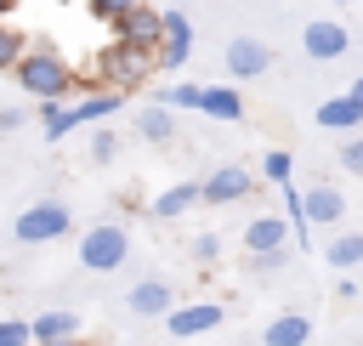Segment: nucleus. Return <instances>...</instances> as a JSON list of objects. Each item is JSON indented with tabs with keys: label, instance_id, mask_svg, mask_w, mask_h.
I'll use <instances>...</instances> for the list:
<instances>
[{
	"label": "nucleus",
	"instance_id": "nucleus-1",
	"mask_svg": "<svg viewBox=\"0 0 363 346\" xmlns=\"http://www.w3.org/2000/svg\"><path fill=\"white\" fill-rule=\"evenodd\" d=\"M11 74H17V85H23L34 102H68V96L85 85V79L74 74V62H68V57H62L51 40H34Z\"/></svg>",
	"mask_w": 363,
	"mask_h": 346
},
{
	"label": "nucleus",
	"instance_id": "nucleus-2",
	"mask_svg": "<svg viewBox=\"0 0 363 346\" xmlns=\"http://www.w3.org/2000/svg\"><path fill=\"white\" fill-rule=\"evenodd\" d=\"M147 74H153V57L147 51H130V45H102V57H96V68H91V85H102V91H136V85H147Z\"/></svg>",
	"mask_w": 363,
	"mask_h": 346
},
{
	"label": "nucleus",
	"instance_id": "nucleus-3",
	"mask_svg": "<svg viewBox=\"0 0 363 346\" xmlns=\"http://www.w3.org/2000/svg\"><path fill=\"white\" fill-rule=\"evenodd\" d=\"M125 255H130L125 221H96L79 233V267L85 272H113V267H125Z\"/></svg>",
	"mask_w": 363,
	"mask_h": 346
},
{
	"label": "nucleus",
	"instance_id": "nucleus-4",
	"mask_svg": "<svg viewBox=\"0 0 363 346\" xmlns=\"http://www.w3.org/2000/svg\"><path fill=\"white\" fill-rule=\"evenodd\" d=\"M68 227H74V210H68L62 199H40V204H28V210L11 221L17 244H57V238H68Z\"/></svg>",
	"mask_w": 363,
	"mask_h": 346
},
{
	"label": "nucleus",
	"instance_id": "nucleus-5",
	"mask_svg": "<svg viewBox=\"0 0 363 346\" xmlns=\"http://www.w3.org/2000/svg\"><path fill=\"white\" fill-rule=\"evenodd\" d=\"M193 57V23L182 6H159V51H153V68L176 74L182 62Z\"/></svg>",
	"mask_w": 363,
	"mask_h": 346
},
{
	"label": "nucleus",
	"instance_id": "nucleus-6",
	"mask_svg": "<svg viewBox=\"0 0 363 346\" xmlns=\"http://www.w3.org/2000/svg\"><path fill=\"white\" fill-rule=\"evenodd\" d=\"M108 28H113V45H130V51H147V57L159 51V6H147V0L130 6V11H125L119 23H108Z\"/></svg>",
	"mask_w": 363,
	"mask_h": 346
},
{
	"label": "nucleus",
	"instance_id": "nucleus-7",
	"mask_svg": "<svg viewBox=\"0 0 363 346\" xmlns=\"http://www.w3.org/2000/svg\"><path fill=\"white\" fill-rule=\"evenodd\" d=\"M221 62H227V79H255V74L272 68V45L255 40V34H233L227 51H221Z\"/></svg>",
	"mask_w": 363,
	"mask_h": 346
},
{
	"label": "nucleus",
	"instance_id": "nucleus-8",
	"mask_svg": "<svg viewBox=\"0 0 363 346\" xmlns=\"http://www.w3.org/2000/svg\"><path fill=\"white\" fill-rule=\"evenodd\" d=\"M250 187H255L250 164H221L199 182V204H238V199H250Z\"/></svg>",
	"mask_w": 363,
	"mask_h": 346
},
{
	"label": "nucleus",
	"instance_id": "nucleus-9",
	"mask_svg": "<svg viewBox=\"0 0 363 346\" xmlns=\"http://www.w3.org/2000/svg\"><path fill=\"white\" fill-rule=\"evenodd\" d=\"M346 45H352V34H346V23H335V17H312V23L301 28V51H306L312 62H335V57H346Z\"/></svg>",
	"mask_w": 363,
	"mask_h": 346
},
{
	"label": "nucleus",
	"instance_id": "nucleus-10",
	"mask_svg": "<svg viewBox=\"0 0 363 346\" xmlns=\"http://www.w3.org/2000/svg\"><path fill=\"white\" fill-rule=\"evenodd\" d=\"M221 318H227L221 301H187V306H170V312H164V329H170L176 340H193V335H210Z\"/></svg>",
	"mask_w": 363,
	"mask_h": 346
},
{
	"label": "nucleus",
	"instance_id": "nucleus-11",
	"mask_svg": "<svg viewBox=\"0 0 363 346\" xmlns=\"http://www.w3.org/2000/svg\"><path fill=\"white\" fill-rule=\"evenodd\" d=\"M119 108H125L119 91H85V96H74V102H68V136H74L79 125H102V119H113Z\"/></svg>",
	"mask_w": 363,
	"mask_h": 346
},
{
	"label": "nucleus",
	"instance_id": "nucleus-12",
	"mask_svg": "<svg viewBox=\"0 0 363 346\" xmlns=\"http://www.w3.org/2000/svg\"><path fill=\"white\" fill-rule=\"evenodd\" d=\"M301 204H306V227H335V233H340V221H346V199H340V187L318 182V187L301 193Z\"/></svg>",
	"mask_w": 363,
	"mask_h": 346
},
{
	"label": "nucleus",
	"instance_id": "nucleus-13",
	"mask_svg": "<svg viewBox=\"0 0 363 346\" xmlns=\"http://www.w3.org/2000/svg\"><path fill=\"white\" fill-rule=\"evenodd\" d=\"M267 250H289V221L284 216H250L244 221V255H267Z\"/></svg>",
	"mask_w": 363,
	"mask_h": 346
},
{
	"label": "nucleus",
	"instance_id": "nucleus-14",
	"mask_svg": "<svg viewBox=\"0 0 363 346\" xmlns=\"http://www.w3.org/2000/svg\"><path fill=\"white\" fill-rule=\"evenodd\" d=\"M125 306H130L136 318H164V312L176 306V289H170L164 278H142V284H130Z\"/></svg>",
	"mask_w": 363,
	"mask_h": 346
},
{
	"label": "nucleus",
	"instance_id": "nucleus-15",
	"mask_svg": "<svg viewBox=\"0 0 363 346\" xmlns=\"http://www.w3.org/2000/svg\"><path fill=\"white\" fill-rule=\"evenodd\" d=\"M199 113H204V119H221V125H238V119H244V96H238V85H204Z\"/></svg>",
	"mask_w": 363,
	"mask_h": 346
},
{
	"label": "nucleus",
	"instance_id": "nucleus-16",
	"mask_svg": "<svg viewBox=\"0 0 363 346\" xmlns=\"http://www.w3.org/2000/svg\"><path fill=\"white\" fill-rule=\"evenodd\" d=\"M199 204V182H176V187H164V193H153V204H147V216L153 221H176V216H187Z\"/></svg>",
	"mask_w": 363,
	"mask_h": 346
},
{
	"label": "nucleus",
	"instance_id": "nucleus-17",
	"mask_svg": "<svg viewBox=\"0 0 363 346\" xmlns=\"http://www.w3.org/2000/svg\"><path fill=\"white\" fill-rule=\"evenodd\" d=\"M28 335H34V346H45V340H79V312H40V318H28Z\"/></svg>",
	"mask_w": 363,
	"mask_h": 346
},
{
	"label": "nucleus",
	"instance_id": "nucleus-18",
	"mask_svg": "<svg viewBox=\"0 0 363 346\" xmlns=\"http://www.w3.org/2000/svg\"><path fill=\"white\" fill-rule=\"evenodd\" d=\"M306 335H312V318L306 312H278L261 329V346H306Z\"/></svg>",
	"mask_w": 363,
	"mask_h": 346
},
{
	"label": "nucleus",
	"instance_id": "nucleus-19",
	"mask_svg": "<svg viewBox=\"0 0 363 346\" xmlns=\"http://www.w3.org/2000/svg\"><path fill=\"white\" fill-rule=\"evenodd\" d=\"M318 125H323V130H363V108L340 91V96L318 102Z\"/></svg>",
	"mask_w": 363,
	"mask_h": 346
},
{
	"label": "nucleus",
	"instance_id": "nucleus-20",
	"mask_svg": "<svg viewBox=\"0 0 363 346\" xmlns=\"http://www.w3.org/2000/svg\"><path fill=\"white\" fill-rule=\"evenodd\" d=\"M136 130H142V142H170V136H176V113L142 102V108H136Z\"/></svg>",
	"mask_w": 363,
	"mask_h": 346
},
{
	"label": "nucleus",
	"instance_id": "nucleus-21",
	"mask_svg": "<svg viewBox=\"0 0 363 346\" xmlns=\"http://www.w3.org/2000/svg\"><path fill=\"white\" fill-rule=\"evenodd\" d=\"M323 261H329L335 272H340V267H363V233H352V227L335 233V238L323 244Z\"/></svg>",
	"mask_w": 363,
	"mask_h": 346
},
{
	"label": "nucleus",
	"instance_id": "nucleus-22",
	"mask_svg": "<svg viewBox=\"0 0 363 346\" xmlns=\"http://www.w3.org/2000/svg\"><path fill=\"white\" fill-rule=\"evenodd\" d=\"M147 102H153V108H170V113H176V108H199V102H204V85H153Z\"/></svg>",
	"mask_w": 363,
	"mask_h": 346
},
{
	"label": "nucleus",
	"instance_id": "nucleus-23",
	"mask_svg": "<svg viewBox=\"0 0 363 346\" xmlns=\"http://www.w3.org/2000/svg\"><path fill=\"white\" fill-rule=\"evenodd\" d=\"M278 199H284V221H289V233H295V250H306V238H312V227H306V204H301V193H295V182H289V187H278Z\"/></svg>",
	"mask_w": 363,
	"mask_h": 346
},
{
	"label": "nucleus",
	"instance_id": "nucleus-24",
	"mask_svg": "<svg viewBox=\"0 0 363 346\" xmlns=\"http://www.w3.org/2000/svg\"><path fill=\"white\" fill-rule=\"evenodd\" d=\"M261 176H267L272 187H289V176H295V159H289L284 147H267V153H261Z\"/></svg>",
	"mask_w": 363,
	"mask_h": 346
},
{
	"label": "nucleus",
	"instance_id": "nucleus-25",
	"mask_svg": "<svg viewBox=\"0 0 363 346\" xmlns=\"http://www.w3.org/2000/svg\"><path fill=\"white\" fill-rule=\"evenodd\" d=\"M23 51H28V40H23V28H11V23H0V74H11V68L23 62Z\"/></svg>",
	"mask_w": 363,
	"mask_h": 346
},
{
	"label": "nucleus",
	"instance_id": "nucleus-26",
	"mask_svg": "<svg viewBox=\"0 0 363 346\" xmlns=\"http://www.w3.org/2000/svg\"><path fill=\"white\" fill-rule=\"evenodd\" d=\"M40 125H45V142H62L68 136V102H40Z\"/></svg>",
	"mask_w": 363,
	"mask_h": 346
},
{
	"label": "nucleus",
	"instance_id": "nucleus-27",
	"mask_svg": "<svg viewBox=\"0 0 363 346\" xmlns=\"http://www.w3.org/2000/svg\"><path fill=\"white\" fill-rule=\"evenodd\" d=\"M187 255H193L199 267H216V261H221V238H216V233H199V238L187 244Z\"/></svg>",
	"mask_w": 363,
	"mask_h": 346
},
{
	"label": "nucleus",
	"instance_id": "nucleus-28",
	"mask_svg": "<svg viewBox=\"0 0 363 346\" xmlns=\"http://www.w3.org/2000/svg\"><path fill=\"white\" fill-rule=\"evenodd\" d=\"M340 170H346V176H357V182H363V130H357V136H346V142H340Z\"/></svg>",
	"mask_w": 363,
	"mask_h": 346
},
{
	"label": "nucleus",
	"instance_id": "nucleus-29",
	"mask_svg": "<svg viewBox=\"0 0 363 346\" xmlns=\"http://www.w3.org/2000/svg\"><path fill=\"white\" fill-rule=\"evenodd\" d=\"M0 346H34L28 318H0Z\"/></svg>",
	"mask_w": 363,
	"mask_h": 346
},
{
	"label": "nucleus",
	"instance_id": "nucleus-30",
	"mask_svg": "<svg viewBox=\"0 0 363 346\" xmlns=\"http://www.w3.org/2000/svg\"><path fill=\"white\" fill-rule=\"evenodd\" d=\"M113 153H119V136H113V125H108V130H96V136H91V159H96V164H108Z\"/></svg>",
	"mask_w": 363,
	"mask_h": 346
},
{
	"label": "nucleus",
	"instance_id": "nucleus-31",
	"mask_svg": "<svg viewBox=\"0 0 363 346\" xmlns=\"http://www.w3.org/2000/svg\"><path fill=\"white\" fill-rule=\"evenodd\" d=\"M85 6H91V11L102 17V23H119V17H125L130 6H142V0H85Z\"/></svg>",
	"mask_w": 363,
	"mask_h": 346
},
{
	"label": "nucleus",
	"instance_id": "nucleus-32",
	"mask_svg": "<svg viewBox=\"0 0 363 346\" xmlns=\"http://www.w3.org/2000/svg\"><path fill=\"white\" fill-rule=\"evenodd\" d=\"M289 267V250H267V255H250V272H278Z\"/></svg>",
	"mask_w": 363,
	"mask_h": 346
},
{
	"label": "nucleus",
	"instance_id": "nucleus-33",
	"mask_svg": "<svg viewBox=\"0 0 363 346\" xmlns=\"http://www.w3.org/2000/svg\"><path fill=\"white\" fill-rule=\"evenodd\" d=\"M23 125V108H0V130H17Z\"/></svg>",
	"mask_w": 363,
	"mask_h": 346
},
{
	"label": "nucleus",
	"instance_id": "nucleus-34",
	"mask_svg": "<svg viewBox=\"0 0 363 346\" xmlns=\"http://www.w3.org/2000/svg\"><path fill=\"white\" fill-rule=\"evenodd\" d=\"M346 96H352V102H357V108H363V74H357V79H352V85H346Z\"/></svg>",
	"mask_w": 363,
	"mask_h": 346
},
{
	"label": "nucleus",
	"instance_id": "nucleus-35",
	"mask_svg": "<svg viewBox=\"0 0 363 346\" xmlns=\"http://www.w3.org/2000/svg\"><path fill=\"white\" fill-rule=\"evenodd\" d=\"M11 11H17V0H0V23H11Z\"/></svg>",
	"mask_w": 363,
	"mask_h": 346
},
{
	"label": "nucleus",
	"instance_id": "nucleus-36",
	"mask_svg": "<svg viewBox=\"0 0 363 346\" xmlns=\"http://www.w3.org/2000/svg\"><path fill=\"white\" fill-rule=\"evenodd\" d=\"M45 346H79V340H45Z\"/></svg>",
	"mask_w": 363,
	"mask_h": 346
},
{
	"label": "nucleus",
	"instance_id": "nucleus-37",
	"mask_svg": "<svg viewBox=\"0 0 363 346\" xmlns=\"http://www.w3.org/2000/svg\"><path fill=\"white\" fill-rule=\"evenodd\" d=\"M170 6H193V0H170Z\"/></svg>",
	"mask_w": 363,
	"mask_h": 346
},
{
	"label": "nucleus",
	"instance_id": "nucleus-38",
	"mask_svg": "<svg viewBox=\"0 0 363 346\" xmlns=\"http://www.w3.org/2000/svg\"><path fill=\"white\" fill-rule=\"evenodd\" d=\"M335 6H346V0H335Z\"/></svg>",
	"mask_w": 363,
	"mask_h": 346
},
{
	"label": "nucleus",
	"instance_id": "nucleus-39",
	"mask_svg": "<svg viewBox=\"0 0 363 346\" xmlns=\"http://www.w3.org/2000/svg\"><path fill=\"white\" fill-rule=\"evenodd\" d=\"M62 6H68V0H62Z\"/></svg>",
	"mask_w": 363,
	"mask_h": 346
}]
</instances>
